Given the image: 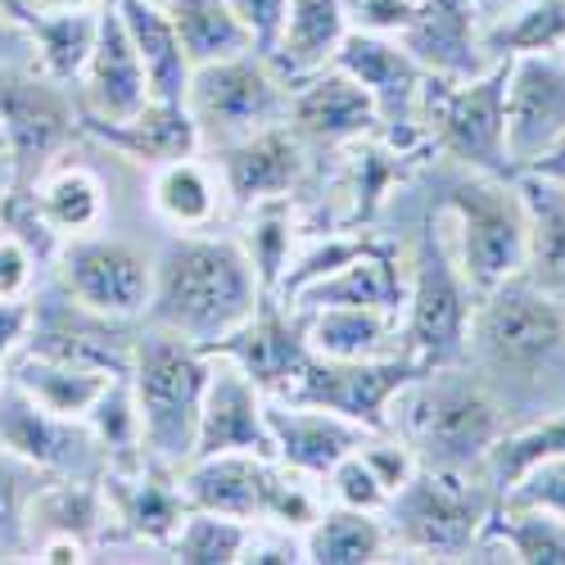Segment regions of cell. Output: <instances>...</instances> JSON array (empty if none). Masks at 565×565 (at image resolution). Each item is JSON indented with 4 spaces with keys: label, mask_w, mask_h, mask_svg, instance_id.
I'll use <instances>...</instances> for the list:
<instances>
[{
    "label": "cell",
    "mask_w": 565,
    "mask_h": 565,
    "mask_svg": "<svg viewBox=\"0 0 565 565\" xmlns=\"http://www.w3.org/2000/svg\"><path fill=\"white\" fill-rule=\"evenodd\" d=\"M362 461L375 470V480H381L385 489H390V498L416 476V470H420V461H416V452L394 435V430H381V435H366L362 439Z\"/></svg>",
    "instance_id": "cell-50"
},
{
    "label": "cell",
    "mask_w": 565,
    "mask_h": 565,
    "mask_svg": "<svg viewBox=\"0 0 565 565\" xmlns=\"http://www.w3.org/2000/svg\"><path fill=\"white\" fill-rule=\"evenodd\" d=\"M213 159H217L213 168L226 185V200L235 213L263 200L299 195L312 172V150L303 146L290 122H271L245 140H231V146L213 150Z\"/></svg>",
    "instance_id": "cell-16"
},
{
    "label": "cell",
    "mask_w": 565,
    "mask_h": 565,
    "mask_svg": "<svg viewBox=\"0 0 565 565\" xmlns=\"http://www.w3.org/2000/svg\"><path fill=\"white\" fill-rule=\"evenodd\" d=\"M515 191L525 200V222H530L521 271L534 286L565 299V185L534 172H515Z\"/></svg>",
    "instance_id": "cell-35"
},
{
    "label": "cell",
    "mask_w": 565,
    "mask_h": 565,
    "mask_svg": "<svg viewBox=\"0 0 565 565\" xmlns=\"http://www.w3.org/2000/svg\"><path fill=\"white\" fill-rule=\"evenodd\" d=\"M321 489H326V502L358 507V511H385V502H390V489L375 480V470L362 461L358 448L331 466V476L321 480Z\"/></svg>",
    "instance_id": "cell-48"
},
{
    "label": "cell",
    "mask_w": 565,
    "mask_h": 565,
    "mask_svg": "<svg viewBox=\"0 0 565 565\" xmlns=\"http://www.w3.org/2000/svg\"><path fill=\"white\" fill-rule=\"evenodd\" d=\"M521 172H534V177H547V181H561V185H565V136L552 140V146H547L530 168H521Z\"/></svg>",
    "instance_id": "cell-56"
},
{
    "label": "cell",
    "mask_w": 565,
    "mask_h": 565,
    "mask_svg": "<svg viewBox=\"0 0 565 565\" xmlns=\"http://www.w3.org/2000/svg\"><path fill=\"white\" fill-rule=\"evenodd\" d=\"M32 191H36L41 213L51 217V226L64 235V241L100 231L105 209H109L100 172L86 168V163H73V159H55L51 168L32 181Z\"/></svg>",
    "instance_id": "cell-38"
},
{
    "label": "cell",
    "mask_w": 565,
    "mask_h": 565,
    "mask_svg": "<svg viewBox=\"0 0 565 565\" xmlns=\"http://www.w3.org/2000/svg\"><path fill=\"white\" fill-rule=\"evenodd\" d=\"M163 10L185 45V60L195 68L254 51V36L241 23V14L231 10V0H163Z\"/></svg>",
    "instance_id": "cell-41"
},
{
    "label": "cell",
    "mask_w": 565,
    "mask_h": 565,
    "mask_svg": "<svg viewBox=\"0 0 565 565\" xmlns=\"http://www.w3.org/2000/svg\"><path fill=\"white\" fill-rule=\"evenodd\" d=\"M136 335H140V321L105 317L96 308L77 303L73 295H64L51 280V286L32 290V331L23 349L55 362L105 371V375H127Z\"/></svg>",
    "instance_id": "cell-12"
},
{
    "label": "cell",
    "mask_w": 565,
    "mask_h": 565,
    "mask_svg": "<svg viewBox=\"0 0 565 565\" xmlns=\"http://www.w3.org/2000/svg\"><path fill=\"white\" fill-rule=\"evenodd\" d=\"M235 241L249 254L258 280H263V295H276L280 276H286L299 241H303V217H299V195H280V200H263L241 209V231Z\"/></svg>",
    "instance_id": "cell-39"
},
{
    "label": "cell",
    "mask_w": 565,
    "mask_h": 565,
    "mask_svg": "<svg viewBox=\"0 0 565 565\" xmlns=\"http://www.w3.org/2000/svg\"><path fill=\"white\" fill-rule=\"evenodd\" d=\"M0 231L14 235V241L41 263V267H55L60 249H64V235L51 226V217L41 213L32 181H10V191L0 195Z\"/></svg>",
    "instance_id": "cell-46"
},
{
    "label": "cell",
    "mask_w": 565,
    "mask_h": 565,
    "mask_svg": "<svg viewBox=\"0 0 565 565\" xmlns=\"http://www.w3.org/2000/svg\"><path fill=\"white\" fill-rule=\"evenodd\" d=\"M267 426H271V444H276V461H286L290 470H303L317 484L331 476V466L340 457H349L353 448H362V439L371 435L358 420L326 412L312 403H290V398H267Z\"/></svg>",
    "instance_id": "cell-25"
},
{
    "label": "cell",
    "mask_w": 565,
    "mask_h": 565,
    "mask_svg": "<svg viewBox=\"0 0 565 565\" xmlns=\"http://www.w3.org/2000/svg\"><path fill=\"white\" fill-rule=\"evenodd\" d=\"M502 507H539L552 515H565V457H547L530 466L521 480H511L498 498Z\"/></svg>",
    "instance_id": "cell-49"
},
{
    "label": "cell",
    "mask_w": 565,
    "mask_h": 565,
    "mask_svg": "<svg viewBox=\"0 0 565 565\" xmlns=\"http://www.w3.org/2000/svg\"><path fill=\"white\" fill-rule=\"evenodd\" d=\"M303 561V534L276 530V525H249L241 565H299Z\"/></svg>",
    "instance_id": "cell-51"
},
{
    "label": "cell",
    "mask_w": 565,
    "mask_h": 565,
    "mask_svg": "<svg viewBox=\"0 0 565 565\" xmlns=\"http://www.w3.org/2000/svg\"><path fill=\"white\" fill-rule=\"evenodd\" d=\"M430 154H412L398 150L394 140H385L381 131H371L353 146L340 150V177H335V213L331 226L340 231H371V222L385 213L390 195L398 185H407Z\"/></svg>",
    "instance_id": "cell-22"
},
{
    "label": "cell",
    "mask_w": 565,
    "mask_h": 565,
    "mask_svg": "<svg viewBox=\"0 0 565 565\" xmlns=\"http://www.w3.org/2000/svg\"><path fill=\"white\" fill-rule=\"evenodd\" d=\"M245 539H249V521L217 511H185L181 530L168 543V556L181 565H241Z\"/></svg>",
    "instance_id": "cell-45"
},
{
    "label": "cell",
    "mask_w": 565,
    "mask_h": 565,
    "mask_svg": "<svg viewBox=\"0 0 565 565\" xmlns=\"http://www.w3.org/2000/svg\"><path fill=\"white\" fill-rule=\"evenodd\" d=\"M385 556H390V530L381 511L326 502L321 515L303 530V561L312 565H375Z\"/></svg>",
    "instance_id": "cell-36"
},
{
    "label": "cell",
    "mask_w": 565,
    "mask_h": 565,
    "mask_svg": "<svg viewBox=\"0 0 565 565\" xmlns=\"http://www.w3.org/2000/svg\"><path fill=\"white\" fill-rule=\"evenodd\" d=\"M0 127L10 140L14 181H36L82 136V105L41 68L0 60Z\"/></svg>",
    "instance_id": "cell-10"
},
{
    "label": "cell",
    "mask_w": 565,
    "mask_h": 565,
    "mask_svg": "<svg viewBox=\"0 0 565 565\" xmlns=\"http://www.w3.org/2000/svg\"><path fill=\"white\" fill-rule=\"evenodd\" d=\"M204 353H217V358L235 362L267 398H290L299 375L312 362V349H308V335H303V312L271 299V295L254 308L249 321H241L231 335H222Z\"/></svg>",
    "instance_id": "cell-15"
},
{
    "label": "cell",
    "mask_w": 565,
    "mask_h": 565,
    "mask_svg": "<svg viewBox=\"0 0 565 565\" xmlns=\"http://www.w3.org/2000/svg\"><path fill=\"white\" fill-rule=\"evenodd\" d=\"M390 430L416 452L426 470L476 476L493 444L511 430V416L498 394L466 362L430 366L407 381L390 407ZM489 476V470H484Z\"/></svg>",
    "instance_id": "cell-3"
},
{
    "label": "cell",
    "mask_w": 565,
    "mask_h": 565,
    "mask_svg": "<svg viewBox=\"0 0 565 565\" xmlns=\"http://www.w3.org/2000/svg\"><path fill=\"white\" fill-rule=\"evenodd\" d=\"M45 539H77L96 552L109 539V498L100 480H60L45 476L28 498L23 556Z\"/></svg>",
    "instance_id": "cell-27"
},
{
    "label": "cell",
    "mask_w": 565,
    "mask_h": 565,
    "mask_svg": "<svg viewBox=\"0 0 565 565\" xmlns=\"http://www.w3.org/2000/svg\"><path fill=\"white\" fill-rule=\"evenodd\" d=\"M0 55H32L23 23L10 14V0H0Z\"/></svg>",
    "instance_id": "cell-55"
},
{
    "label": "cell",
    "mask_w": 565,
    "mask_h": 565,
    "mask_svg": "<svg viewBox=\"0 0 565 565\" xmlns=\"http://www.w3.org/2000/svg\"><path fill=\"white\" fill-rule=\"evenodd\" d=\"M114 6L122 14V28L136 45L140 64H146L150 100L185 105V86H191L195 64L185 60V45H181L168 10H163V0H114Z\"/></svg>",
    "instance_id": "cell-32"
},
{
    "label": "cell",
    "mask_w": 565,
    "mask_h": 565,
    "mask_svg": "<svg viewBox=\"0 0 565 565\" xmlns=\"http://www.w3.org/2000/svg\"><path fill=\"white\" fill-rule=\"evenodd\" d=\"M105 498H109V539H127L136 547L168 552L172 534L185 521V493L177 470L159 461H140L131 470H105L100 476Z\"/></svg>",
    "instance_id": "cell-19"
},
{
    "label": "cell",
    "mask_w": 565,
    "mask_h": 565,
    "mask_svg": "<svg viewBox=\"0 0 565 565\" xmlns=\"http://www.w3.org/2000/svg\"><path fill=\"white\" fill-rule=\"evenodd\" d=\"M480 290L470 286L452 254V235L439 231V217L416 235L407 263V303L398 317V353L416 366H452L466 358V331Z\"/></svg>",
    "instance_id": "cell-6"
},
{
    "label": "cell",
    "mask_w": 565,
    "mask_h": 565,
    "mask_svg": "<svg viewBox=\"0 0 565 565\" xmlns=\"http://www.w3.org/2000/svg\"><path fill=\"white\" fill-rule=\"evenodd\" d=\"M498 511V484L476 476H452V470H426L385 502L381 521L390 530V552L412 561H476L489 515Z\"/></svg>",
    "instance_id": "cell-5"
},
{
    "label": "cell",
    "mask_w": 565,
    "mask_h": 565,
    "mask_svg": "<svg viewBox=\"0 0 565 565\" xmlns=\"http://www.w3.org/2000/svg\"><path fill=\"white\" fill-rule=\"evenodd\" d=\"M286 6L290 0H231V10L241 14V23L249 28L258 55H271V45L280 36V23H286Z\"/></svg>",
    "instance_id": "cell-53"
},
{
    "label": "cell",
    "mask_w": 565,
    "mask_h": 565,
    "mask_svg": "<svg viewBox=\"0 0 565 565\" xmlns=\"http://www.w3.org/2000/svg\"><path fill=\"white\" fill-rule=\"evenodd\" d=\"M353 19H349V0H290L286 6V23L271 45V68L299 82L326 64H335V51L344 45Z\"/></svg>",
    "instance_id": "cell-31"
},
{
    "label": "cell",
    "mask_w": 565,
    "mask_h": 565,
    "mask_svg": "<svg viewBox=\"0 0 565 565\" xmlns=\"http://www.w3.org/2000/svg\"><path fill=\"white\" fill-rule=\"evenodd\" d=\"M209 375H213V353H204L200 344L181 340L172 331H159V326L140 321L127 381L136 394L140 439H146L150 461L181 470L195 457Z\"/></svg>",
    "instance_id": "cell-4"
},
{
    "label": "cell",
    "mask_w": 565,
    "mask_h": 565,
    "mask_svg": "<svg viewBox=\"0 0 565 565\" xmlns=\"http://www.w3.org/2000/svg\"><path fill=\"white\" fill-rule=\"evenodd\" d=\"M185 109L200 127V146L222 150L231 140H245L271 122H286L290 82L271 68L267 55L249 51L235 60H217L191 73Z\"/></svg>",
    "instance_id": "cell-9"
},
{
    "label": "cell",
    "mask_w": 565,
    "mask_h": 565,
    "mask_svg": "<svg viewBox=\"0 0 565 565\" xmlns=\"http://www.w3.org/2000/svg\"><path fill=\"white\" fill-rule=\"evenodd\" d=\"M0 448L60 480H100L105 452L82 416H60L28 398L14 381L0 385Z\"/></svg>",
    "instance_id": "cell-13"
},
{
    "label": "cell",
    "mask_w": 565,
    "mask_h": 565,
    "mask_svg": "<svg viewBox=\"0 0 565 565\" xmlns=\"http://www.w3.org/2000/svg\"><path fill=\"white\" fill-rule=\"evenodd\" d=\"M426 366H416L403 353L390 358H366V362H340V358H317L308 362V371L299 375V385L290 394V403H312L326 412H340L358 426H366L371 435L390 430V407L398 398V390Z\"/></svg>",
    "instance_id": "cell-14"
},
{
    "label": "cell",
    "mask_w": 565,
    "mask_h": 565,
    "mask_svg": "<svg viewBox=\"0 0 565 565\" xmlns=\"http://www.w3.org/2000/svg\"><path fill=\"white\" fill-rule=\"evenodd\" d=\"M86 426L105 452V470H131L140 461H150L146 439H140V412H136V394H131L127 375H114L109 390L96 398V407L86 412Z\"/></svg>",
    "instance_id": "cell-43"
},
{
    "label": "cell",
    "mask_w": 565,
    "mask_h": 565,
    "mask_svg": "<svg viewBox=\"0 0 565 565\" xmlns=\"http://www.w3.org/2000/svg\"><path fill=\"white\" fill-rule=\"evenodd\" d=\"M267 470L271 457L258 452H217V457H195L177 470L185 507L191 511H217L235 515V521H263V493H267Z\"/></svg>",
    "instance_id": "cell-28"
},
{
    "label": "cell",
    "mask_w": 565,
    "mask_h": 565,
    "mask_svg": "<svg viewBox=\"0 0 565 565\" xmlns=\"http://www.w3.org/2000/svg\"><path fill=\"white\" fill-rule=\"evenodd\" d=\"M484 23L489 19L480 0H416L398 41L430 77L466 82L498 64L484 51Z\"/></svg>",
    "instance_id": "cell-17"
},
{
    "label": "cell",
    "mask_w": 565,
    "mask_h": 565,
    "mask_svg": "<svg viewBox=\"0 0 565 565\" xmlns=\"http://www.w3.org/2000/svg\"><path fill=\"white\" fill-rule=\"evenodd\" d=\"M547 457H565V407H556L547 416H534V420H521V426H511L493 444L484 470H489V480L498 484V498H502V489L511 480H521L530 466H539Z\"/></svg>",
    "instance_id": "cell-44"
},
{
    "label": "cell",
    "mask_w": 565,
    "mask_h": 565,
    "mask_svg": "<svg viewBox=\"0 0 565 565\" xmlns=\"http://www.w3.org/2000/svg\"><path fill=\"white\" fill-rule=\"evenodd\" d=\"M335 303H353V308H385L403 317L407 303V263L398 254L394 241H381L375 249L358 254L353 263H344L340 271L312 280V286L290 303V308H335Z\"/></svg>",
    "instance_id": "cell-29"
},
{
    "label": "cell",
    "mask_w": 565,
    "mask_h": 565,
    "mask_svg": "<svg viewBox=\"0 0 565 565\" xmlns=\"http://www.w3.org/2000/svg\"><path fill=\"white\" fill-rule=\"evenodd\" d=\"M51 280L73 295L77 303L96 308L105 317L140 321L154 299V258L136 249L131 241H114V235H73L64 241Z\"/></svg>",
    "instance_id": "cell-11"
},
{
    "label": "cell",
    "mask_w": 565,
    "mask_h": 565,
    "mask_svg": "<svg viewBox=\"0 0 565 565\" xmlns=\"http://www.w3.org/2000/svg\"><path fill=\"white\" fill-rule=\"evenodd\" d=\"M51 6H64V10H105L109 0H51Z\"/></svg>",
    "instance_id": "cell-57"
},
{
    "label": "cell",
    "mask_w": 565,
    "mask_h": 565,
    "mask_svg": "<svg viewBox=\"0 0 565 565\" xmlns=\"http://www.w3.org/2000/svg\"><path fill=\"white\" fill-rule=\"evenodd\" d=\"M6 381H10V362H6V358H0V385H6Z\"/></svg>",
    "instance_id": "cell-61"
},
{
    "label": "cell",
    "mask_w": 565,
    "mask_h": 565,
    "mask_svg": "<svg viewBox=\"0 0 565 565\" xmlns=\"http://www.w3.org/2000/svg\"><path fill=\"white\" fill-rule=\"evenodd\" d=\"M565 136V60L521 55L507 77V154L511 168H530L552 140Z\"/></svg>",
    "instance_id": "cell-20"
},
{
    "label": "cell",
    "mask_w": 565,
    "mask_h": 565,
    "mask_svg": "<svg viewBox=\"0 0 565 565\" xmlns=\"http://www.w3.org/2000/svg\"><path fill=\"white\" fill-rule=\"evenodd\" d=\"M0 159H10V140H6V127H0Z\"/></svg>",
    "instance_id": "cell-60"
},
{
    "label": "cell",
    "mask_w": 565,
    "mask_h": 565,
    "mask_svg": "<svg viewBox=\"0 0 565 565\" xmlns=\"http://www.w3.org/2000/svg\"><path fill=\"white\" fill-rule=\"evenodd\" d=\"M41 263L14 241V235L0 231V299H28L41 286Z\"/></svg>",
    "instance_id": "cell-52"
},
{
    "label": "cell",
    "mask_w": 565,
    "mask_h": 565,
    "mask_svg": "<svg viewBox=\"0 0 565 565\" xmlns=\"http://www.w3.org/2000/svg\"><path fill=\"white\" fill-rule=\"evenodd\" d=\"M507 77H511V60H498L480 77L466 82H444V77L426 82L420 127H426L430 150L444 163L489 177H515L507 154Z\"/></svg>",
    "instance_id": "cell-8"
},
{
    "label": "cell",
    "mask_w": 565,
    "mask_h": 565,
    "mask_svg": "<svg viewBox=\"0 0 565 565\" xmlns=\"http://www.w3.org/2000/svg\"><path fill=\"white\" fill-rule=\"evenodd\" d=\"M10 381H14L28 398H36L41 407H51V412H60V416H82V420H86V412L96 407V398L109 390L114 375L19 349V353L10 358Z\"/></svg>",
    "instance_id": "cell-40"
},
{
    "label": "cell",
    "mask_w": 565,
    "mask_h": 565,
    "mask_svg": "<svg viewBox=\"0 0 565 565\" xmlns=\"http://www.w3.org/2000/svg\"><path fill=\"white\" fill-rule=\"evenodd\" d=\"M444 213L452 217V254L480 295L525 267L530 222L515 177L452 168V177L444 181Z\"/></svg>",
    "instance_id": "cell-7"
},
{
    "label": "cell",
    "mask_w": 565,
    "mask_h": 565,
    "mask_svg": "<svg viewBox=\"0 0 565 565\" xmlns=\"http://www.w3.org/2000/svg\"><path fill=\"white\" fill-rule=\"evenodd\" d=\"M28 32L32 68L55 77L64 86H77L90 51H96L100 32V10H64V6H41V10H19L14 14Z\"/></svg>",
    "instance_id": "cell-33"
},
{
    "label": "cell",
    "mask_w": 565,
    "mask_h": 565,
    "mask_svg": "<svg viewBox=\"0 0 565 565\" xmlns=\"http://www.w3.org/2000/svg\"><path fill=\"white\" fill-rule=\"evenodd\" d=\"M10 181H14V163H10V159H0V195L10 191Z\"/></svg>",
    "instance_id": "cell-59"
},
{
    "label": "cell",
    "mask_w": 565,
    "mask_h": 565,
    "mask_svg": "<svg viewBox=\"0 0 565 565\" xmlns=\"http://www.w3.org/2000/svg\"><path fill=\"white\" fill-rule=\"evenodd\" d=\"M461 362L498 394L511 426L565 407V299L525 271L498 280L476 299Z\"/></svg>",
    "instance_id": "cell-1"
},
{
    "label": "cell",
    "mask_w": 565,
    "mask_h": 565,
    "mask_svg": "<svg viewBox=\"0 0 565 565\" xmlns=\"http://www.w3.org/2000/svg\"><path fill=\"white\" fill-rule=\"evenodd\" d=\"M150 209L177 235H195V231H213L226 217L231 200H226L217 168L191 154V159L150 168Z\"/></svg>",
    "instance_id": "cell-30"
},
{
    "label": "cell",
    "mask_w": 565,
    "mask_h": 565,
    "mask_svg": "<svg viewBox=\"0 0 565 565\" xmlns=\"http://www.w3.org/2000/svg\"><path fill=\"white\" fill-rule=\"evenodd\" d=\"M335 68H344L366 90V96L375 100L381 127L420 122V96H426L430 73L403 51L398 36L349 28L344 45L335 51Z\"/></svg>",
    "instance_id": "cell-21"
},
{
    "label": "cell",
    "mask_w": 565,
    "mask_h": 565,
    "mask_svg": "<svg viewBox=\"0 0 565 565\" xmlns=\"http://www.w3.org/2000/svg\"><path fill=\"white\" fill-rule=\"evenodd\" d=\"M286 122L299 131V140L308 150L340 154L344 146H353V140H362L381 127V114H375V100L344 68L326 64V68L290 82Z\"/></svg>",
    "instance_id": "cell-18"
},
{
    "label": "cell",
    "mask_w": 565,
    "mask_h": 565,
    "mask_svg": "<svg viewBox=\"0 0 565 565\" xmlns=\"http://www.w3.org/2000/svg\"><path fill=\"white\" fill-rule=\"evenodd\" d=\"M565 45V0H521L484 23L489 60L521 55H561Z\"/></svg>",
    "instance_id": "cell-42"
},
{
    "label": "cell",
    "mask_w": 565,
    "mask_h": 565,
    "mask_svg": "<svg viewBox=\"0 0 565 565\" xmlns=\"http://www.w3.org/2000/svg\"><path fill=\"white\" fill-rule=\"evenodd\" d=\"M32 331V295L28 299H0V358H14Z\"/></svg>",
    "instance_id": "cell-54"
},
{
    "label": "cell",
    "mask_w": 565,
    "mask_h": 565,
    "mask_svg": "<svg viewBox=\"0 0 565 565\" xmlns=\"http://www.w3.org/2000/svg\"><path fill=\"white\" fill-rule=\"evenodd\" d=\"M484 6V19H498L502 10H511V6H521V0H480Z\"/></svg>",
    "instance_id": "cell-58"
},
{
    "label": "cell",
    "mask_w": 565,
    "mask_h": 565,
    "mask_svg": "<svg viewBox=\"0 0 565 565\" xmlns=\"http://www.w3.org/2000/svg\"><path fill=\"white\" fill-rule=\"evenodd\" d=\"M263 299V280L241 241L195 231L172 235L168 249L154 258V299L140 321L209 349L249 321Z\"/></svg>",
    "instance_id": "cell-2"
},
{
    "label": "cell",
    "mask_w": 565,
    "mask_h": 565,
    "mask_svg": "<svg viewBox=\"0 0 565 565\" xmlns=\"http://www.w3.org/2000/svg\"><path fill=\"white\" fill-rule=\"evenodd\" d=\"M77 105L86 118H131L150 105V77L140 64L136 45L122 28L118 6L100 10V32H96V51H90L82 77H77Z\"/></svg>",
    "instance_id": "cell-24"
},
{
    "label": "cell",
    "mask_w": 565,
    "mask_h": 565,
    "mask_svg": "<svg viewBox=\"0 0 565 565\" xmlns=\"http://www.w3.org/2000/svg\"><path fill=\"white\" fill-rule=\"evenodd\" d=\"M45 476L19 457L0 448V552L23 556V521H28V498L36 493Z\"/></svg>",
    "instance_id": "cell-47"
},
{
    "label": "cell",
    "mask_w": 565,
    "mask_h": 565,
    "mask_svg": "<svg viewBox=\"0 0 565 565\" xmlns=\"http://www.w3.org/2000/svg\"><path fill=\"white\" fill-rule=\"evenodd\" d=\"M303 335H308V349L317 358H340V362L390 358V353H398V312L353 308V303L308 308L303 312Z\"/></svg>",
    "instance_id": "cell-34"
},
{
    "label": "cell",
    "mask_w": 565,
    "mask_h": 565,
    "mask_svg": "<svg viewBox=\"0 0 565 565\" xmlns=\"http://www.w3.org/2000/svg\"><path fill=\"white\" fill-rule=\"evenodd\" d=\"M217 452L276 457V444H271V426H267V394L235 362L213 353V375H209V390H204L195 457H217Z\"/></svg>",
    "instance_id": "cell-23"
},
{
    "label": "cell",
    "mask_w": 565,
    "mask_h": 565,
    "mask_svg": "<svg viewBox=\"0 0 565 565\" xmlns=\"http://www.w3.org/2000/svg\"><path fill=\"white\" fill-rule=\"evenodd\" d=\"M561 60H565V45H561Z\"/></svg>",
    "instance_id": "cell-62"
},
{
    "label": "cell",
    "mask_w": 565,
    "mask_h": 565,
    "mask_svg": "<svg viewBox=\"0 0 565 565\" xmlns=\"http://www.w3.org/2000/svg\"><path fill=\"white\" fill-rule=\"evenodd\" d=\"M407 6H416V0H407Z\"/></svg>",
    "instance_id": "cell-63"
},
{
    "label": "cell",
    "mask_w": 565,
    "mask_h": 565,
    "mask_svg": "<svg viewBox=\"0 0 565 565\" xmlns=\"http://www.w3.org/2000/svg\"><path fill=\"white\" fill-rule=\"evenodd\" d=\"M476 561H521V565H565V515L539 507H502L489 515Z\"/></svg>",
    "instance_id": "cell-37"
},
{
    "label": "cell",
    "mask_w": 565,
    "mask_h": 565,
    "mask_svg": "<svg viewBox=\"0 0 565 565\" xmlns=\"http://www.w3.org/2000/svg\"><path fill=\"white\" fill-rule=\"evenodd\" d=\"M82 136L96 140V146L122 154L127 163H140V168H163L172 159H191L200 154V127L191 118L185 105H172V100H150L140 114L131 118H86L82 114Z\"/></svg>",
    "instance_id": "cell-26"
}]
</instances>
